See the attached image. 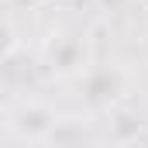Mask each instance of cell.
<instances>
[{
  "mask_svg": "<svg viewBox=\"0 0 148 148\" xmlns=\"http://www.w3.org/2000/svg\"><path fill=\"white\" fill-rule=\"evenodd\" d=\"M10 48H14V31H10V24L0 17V59H7Z\"/></svg>",
  "mask_w": 148,
  "mask_h": 148,
  "instance_id": "1",
  "label": "cell"
},
{
  "mask_svg": "<svg viewBox=\"0 0 148 148\" xmlns=\"http://www.w3.org/2000/svg\"><path fill=\"white\" fill-rule=\"evenodd\" d=\"M114 148H148L145 138H131V141H121V145H114Z\"/></svg>",
  "mask_w": 148,
  "mask_h": 148,
  "instance_id": "2",
  "label": "cell"
}]
</instances>
